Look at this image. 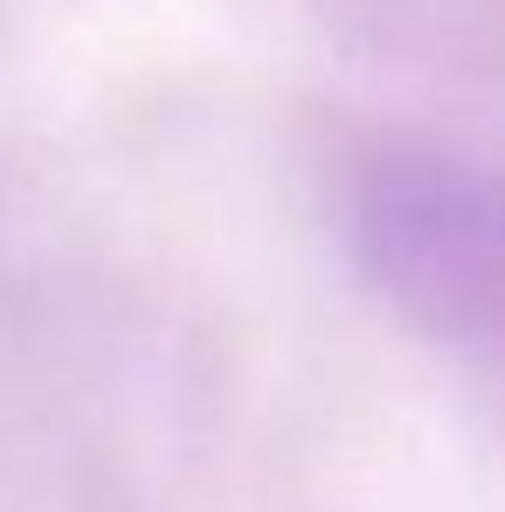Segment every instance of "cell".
Segmentation results:
<instances>
[{"label": "cell", "mask_w": 505, "mask_h": 512, "mask_svg": "<svg viewBox=\"0 0 505 512\" xmlns=\"http://www.w3.org/2000/svg\"><path fill=\"white\" fill-rule=\"evenodd\" d=\"M360 284L429 346L505 360V167L457 146H367L339 187Z\"/></svg>", "instance_id": "6da1fadb"}, {"label": "cell", "mask_w": 505, "mask_h": 512, "mask_svg": "<svg viewBox=\"0 0 505 512\" xmlns=\"http://www.w3.org/2000/svg\"><path fill=\"white\" fill-rule=\"evenodd\" d=\"M381 49L471 70V77H505V0H346Z\"/></svg>", "instance_id": "7a4b0ae2"}]
</instances>
